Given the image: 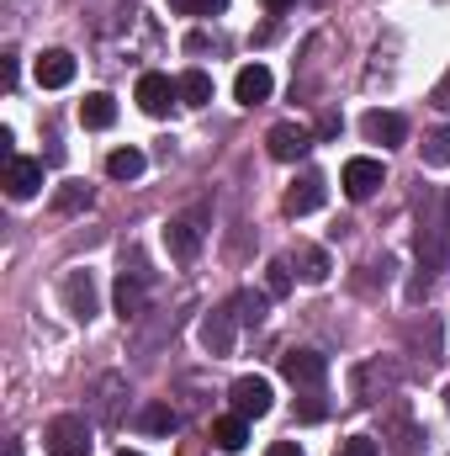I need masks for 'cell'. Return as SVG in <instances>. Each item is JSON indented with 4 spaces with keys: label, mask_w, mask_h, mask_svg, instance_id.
Instances as JSON below:
<instances>
[{
    "label": "cell",
    "mask_w": 450,
    "mask_h": 456,
    "mask_svg": "<svg viewBox=\"0 0 450 456\" xmlns=\"http://www.w3.org/2000/svg\"><path fill=\"white\" fill-rule=\"evenodd\" d=\"M414 244H419L424 271H450V213H446V208H430V213L419 218Z\"/></svg>",
    "instance_id": "6da1fadb"
},
{
    "label": "cell",
    "mask_w": 450,
    "mask_h": 456,
    "mask_svg": "<svg viewBox=\"0 0 450 456\" xmlns=\"http://www.w3.org/2000/svg\"><path fill=\"white\" fill-rule=\"evenodd\" d=\"M43 446H48V456H91V425H85V414H59V419H48Z\"/></svg>",
    "instance_id": "7a4b0ae2"
},
{
    "label": "cell",
    "mask_w": 450,
    "mask_h": 456,
    "mask_svg": "<svg viewBox=\"0 0 450 456\" xmlns=\"http://www.w3.org/2000/svg\"><path fill=\"white\" fill-rule=\"evenodd\" d=\"M382 181H387L382 159H371V154H355V159H344V175H339V186H344V197H350V202H366V197H376V191H382Z\"/></svg>",
    "instance_id": "3957f363"
},
{
    "label": "cell",
    "mask_w": 450,
    "mask_h": 456,
    "mask_svg": "<svg viewBox=\"0 0 450 456\" xmlns=\"http://www.w3.org/2000/svg\"><path fill=\"white\" fill-rule=\"evenodd\" d=\"M265 149H270V159H281V165H297V159H308V149H313V133H308L302 122H276V127L265 133Z\"/></svg>",
    "instance_id": "277c9868"
},
{
    "label": "cell",
    "mask_w": 450,
    "mask_h": 456,
    "mask_svg": "<svg viewBox=\"0 0 450 456\" xmlns=\"http://www.w3.org/2000/svg\"><path fill=\"white\" fill-rule=\"evenodd\" d=\"M281 377H286L292 387L318 393V387H324V377H329V361H324L318 350H286V355H281Z\"/></svg>",
    "instance_id": "5b68a950"
},
{
    "label": "cell",
    "mask_w": 450,
    "mask_h": 456,
    "mask_svg": "<svg viewBox=\"0 0 450 456\" xmlns=\"http://www.w3.org/2000/svg\"><path fill=\"white\" fill-rule=\"evenodd\" d=\"M228 403H233V414H244V419H265V414H270V382H265V377H238V382L228 387Z\"/></svg>",
    "instance_id": "8992f818"
},
{
    "label": "cell",
    "mask_w": 450,
    "mask_h": 456,
    "mask_svg": "<svg viewBox=\"0 0 450 456\" xmlns=\"http://www.w3.org/2000/svg\"><path fill=\"white\" fill-rule=\"evenodd\" d=\"M324 186H329V181H324L318 170H302V175L292 181V191H286V202H281V208H286L292 218H308V213H318V208H324V197H329Z\"/></svg>",
    "instance_id": "52a82bcc"
},
{
    "label": "cell",
    "mask_w": 450,
    "mask_h": 456,
    "mask_svg": "<svg viewBox=\"0 0 450 456\" xmlns=\"http://www.w3.org/2000/svg\"><path fill=\"white\" fill-rule=\"evenodd\" d=\"M175 96H181V86H175L170 75H159V69H143V75H138V107L149 117H165Z\"/></svg>",
    "instance_id": "ba28073f"
},
{
    "label": "cell",
    "mask_w": 450,
    "mask_h": 456,
    "mask_svg": "<svg viewBox=\"0 0 450 456\" xmlns=\"http://www.w3.org/2000/svg\"><path fill=\"white\" fill-rule=\"evenodd\" d=\"M64 308L80 319V324H91L96 314H101V303H96V281H91V271H69L64 276Z\"/></svg>",
    "instance_id": "9c48e42d"
},
{
    "label": "cell",
    "mask_w": 450,
    "mask_h": 456,
    "mask_svg": "<svg viewBox=\"0 0 450 456\" xmlns=\"http://www.w3.org/2000/svg\"><path fill=\"white\" fill-rule=\"evenodd\" d=\"M270 91H276V80H270L265 64H244L233 75V102L238 107H260V102H270Z\"/></svg>",
    "instance_id": "30bf717a"
},
{
    "label": "cell",
    "mask_w": 450,
    "mask_h": 456,
    "mask_svg": "<svg viewBox=\"0 0 450 456\" xmlns=\"http://www.w3.org/2000/svg\"><path fill=\"white\" fill-rule=\"evenodd\" d=\"M360 127H366V138H371V143H382V149L408 143V117H398V112H366V117H360Z\"/></svg>",
    "instance_id": "8fae6325"
},
{
    "label": "cell",
    "mask_w": 450,
    "mask_h": 456,
    "mask_svg": "<svg viewBox=\"0 0 450 456\" xmlns=\"http://www.w3.org/2000/svg\"><path fill=\"white\" fill-rule=\"evenodd\" d=\"M75 80V53L69 48H48L43 59H37V86L43 91H64Z\"/></svg>",
    "instance_id": "7c38bea8"
},
{
    "label": "cell",
    "mask_w": 450,
    "mask_h": 456,
    "mask_svg": "<svg viewBox=\"0 0 450 456\" xmlns=\"http://www.w3.org/2000/svg\"><path fill=\"white\" fill-rule=\"evenodd\" d=\"M5 191H11L16 202L37 197V191H43V165H37V159H11V165H5Z\"/></svg>",
    "instance_id": "4fadbf2b"
},
{
    "label": "cell",
    "mask_w": 450,
    "mask_h": 456,
    "mask_svg": "<svg viewBox=\"0 0 450 456\" xmlns=\"http://www.w3.org/2000/svg\"><path fill=\"white\" fill-rule=\"evenodd\" d=\"M165 249H170L175 260H197V249H202V228L191 224V218H170V224H165Z\"/></svg>",
    "instance_id": "5bb4252c"
},
{
    "label": "cell",
    "mask_w": 450,
    "mask_h": 456,
    "mask_svg": "<svg viewBox=\"0 0 450 456\" xmlns=\"http://www.w3.org/2000/svg\"><path fill=\"white\" fill-rule=\"evenodd\" d=\"M143 308H149L143 276H138V271H122V276H117V314H122V319H138Z\"/></svg>",
    "instance_id": "9a60e30c"
},
{
    "label": "cell",
    "mask_w": 450,
    "mask_h": 456,
    "mask_svg": "<svg viewBox=\"0 0 450 456\" xmlns=\"http://www.w3.org/2000/svg\"><path fill=\"white\" fill-rule=\"evenodd\" d=\"M202 345H207V355H233V314H207Z\"/></svg>",
    "instance_id": "2e32d148"
},
{
    "label": "cell",
    "mask_w": 450,
    "mask_h": 456,
    "mask_svg": "<svg viewBox=\"0 0 450 456\" xmlns=\"http://www.w3.org/2000/svg\"><path fill=\"white\" fill-rule=\"evenodd\" d=\"M138 430H143V436H175V430H181V414H175L170 403H143V409H138Z\"/></svg>",
    "instance_id": "e0dca14e"
},
{
    "label": "cell",
    "mask_w": 450,
    "mask_h": 456,
    "mask_svg": "<svg viewBox=\"0 0 450 456\" xmlns=\"http://www.w3.org/2000/svg\"><path fill=\"white\" fill-rule=\"evenodd\" d=\"M213 441H218V452H244V446H249V419H244V414L213 419Z\"/></svg>",
    "instance_id": "ac0fdd59"
},
{
    "label": "cell",
    "mask_w": 450,
    "mask_h": 456,
    "mask_svg": "<svg viewBox=\"0 0 450 456\" xmlns=\"http://www.w3.org/2000/svg\"><path fill=\"white\" fill-rule=\"evenodd\" d=\"M80 122H85L91 133H101V127H112V122H117V102L107 96V91H91V96L80 102Z\"/></svg>",
    "instance_id": "d6986e66"
},
{
    "label": "cell",
    "mask_w": 450,
    "mask_h": 456,
    "mask_svg": "<svg viewBox=\"0 0 450 456\" xmlns=\"http://www.w3.org/2000/svg\"><path fill=\"white\" fill-rule=\"evenodd\" d=\"M91 208V186L85 181H64L59 191H53V213L59 218H75V213H85Z\"/></svg>",
    "instance_id": "ffe728a7"
},
{
    "label": "cell",
    "mask_w": 450,
    "mask_h": 456,
    "mask_svg": "<svg viewBox=\"0 0 450 456\" xmlns=\"http://www.w3.org/2000/svg\"><path fill=\"white\" fill-rule=\"evenodd\" d=\"M175 86H181V102H186V107H207V102H213V75H207V69H186Z\"/></svg>",
    "instance_id": "44dd1931"
},
{
    "label": "cell",
    "mask_w": 450,
    "mask_h": 456,
    "mask_svg": "<svg viewBox=\"0 0 450 456\" xmlns=\"http://www.w3.org/2000/svg\"><path fill=\"white\" fill-rule=\"evenodd\" d=\"M143 165H149L143 149H112V154H107V175H112V181H138Z\"/></svg>",
    "instance_id": "7402d4cb"
},
{
    "label": "cell",
    "mask_w": 450,
    "mask_h": 456,
    "mask_svg": "<svg viewBox=\"0 0 450 456\" xmlns=\"http://www.w3.org/2000/svg\"><path fill=\"white\" fill-rule=\"evenodd\" d=\"M297 265H302V281H329V255H324V249L302 244V249H297Z\"/></svg>",
    "instance_id": "603a6c76"
},
{
    "label": "cell",
    "mask_w": 450,
    "mask_h": 456,
    "mask_svg": "<svg viewBox=\"0 0 450 456\" xmlns=\"http://www.w3.org/2000/svg\"><path fill=\"white\" fill-rule=\"evenodd\" d=\"M424 165H450V127H435V133H424Z\"/></svg>",
    "instance_id": "cb8c5ba5"
},
{
    "label": "cell",
    "mask_w": 450,
    "mask_h": 456,
    "mask_svg": "<svg viewBox=\"0 0 450 456\" xmlns=\"http://www.w3.org/2000/svg\"><path fill=\"white\" fill-rule=\"evenodd\" d=\"M265 308H270L265 292H244V297H238V319H244V324H265Z\"/></svg>",
    "instance_id": "d4e9b609"
},
{
    "label": "cell",
    "mask_w": 450,
    "mask_h": 456,
    "mask_svg": "<svg viewBox=\"0 0 450 456\" xmlns=\"http://www.w3.org/2000/svg\"><path fill=\"white\" fill-rule=\"evenodd\" d=\"M265 271H270V276H265V287H270V297H286V292H292V265H286V260H270Z\"/></svg>",
    "instance_id": "484cf974"
},
{
    "label": "cell",
    "mask_w": 450,
    "mask_h": 456,
    "mask_svg": "<svg viewBox=\"0 0 450 456\" xmlns=\"http://www.w3.org/2000/svg\"><path fill=\"white\" fill-rule=\"evenodd\" d=\"M170 11H181V16H218V11H228V0H170Z\"/></svg>",
    "instance_id": "4316f807"
},
{
    "label": "cell",
    "mask_w": 450,
    "mask_h": 456,
    "mask_svg": "<svg viewBox=\"0 0 450 456\" xmlns=\"http://www.w3.org/2000/svg\"><path fill=\"white\" fill-rule=\"evenodd\" d=\"M339 456H382V446H376L371 436H350V441L339 446Z\"/></svg>",
    "instance_id": "83f0119b"
},
{
    "label": "cell",
    "mask_w": 450,
    "mask_h": 456,
    "mask_svg": "<svg viewBox=\"0 0 450 456\" xmlns=\"http://www.w3.org/2000/svg\"><path fill=\"white\" fill-rule=\"evenodd\" d=\"M430 102H435V107H440V112H450V69H446V80H440V86H435V91H430Z\"/></svg>",
    "instance_id": "f1b7e54d"
},
{
    "label": "cell",
    "mask_w": 450,
    "mask_h": 456,
    "mask_svg": "<svg viewBox=\"0 0 450 456\" xmlns=\"http://www.w3.org/2000/svg\"><path fill=\"white\" fill-rule=\"evenodd\" d=\"M265 456H302V446H297V441H276Z\"/></svg>",
    "instance_id": "f546056e"
},
{
    "label": "cell",
    "mask_w": 450,
    "mask_h": 456,
    "mask_svg": "<svg viewBox=\"0 0 450 456\" xmlns=\"http://www.w3.org/2000/svg\"><path fill=\"white\" fill-rule=\"evenodd\" d=\"M286 5H292V0H265V11H276V16H281Z\"/></svg>",
    "instance_id": "4dcf8cb0"
},
{
    "label": "cell",
    "mask_w": 450,
    "mask_h": 456,
    "mask_svg": "<svg viewBox=\"0 0 450 456\" xmlns=\"http://www.w3.org/2000/svg\"><path fill=\"white\" fill-rule=\"evenodd\" d=\"M117 456H143V452H117Z\"/></svg>",
    "instance_id": "1f68e13d"
},
{
    "label": "cell",
    "mask_w": 450,
    "mask_h": 456,
    "mask_svg": "<svg viewBox=\"0 0 450 456\" xmlns=\"http://www.w3.org/2000/svg\"><path fill=\"white\" fill-rule=\"evenodd\" d=\"M446 213H450V191H446Z\"/></svg>",
    "instance_id": "d6a6232c"
},
{
    "label": "cell",
    "mask_w": 450,
    "mask_h": 456,
    "mask_svg": "<svg viewBox=\"0 0 450 456\" xmlns=\"http://www.w3.org/2000/svg\"><path fill=\"white\" fill-rule=\"evenodd\" d=\"M446 403H450V387H446Z\"/></svg>",
    "instance_id": "836d02e7"
}]
</instances>
